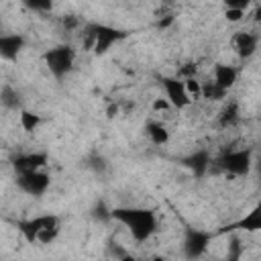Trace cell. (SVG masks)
<instances>
[{"mask_svg":"<svg viewBox=\"0 0 261 261\" xmlns=\"http://www.w3.org/2000/svg\"><path fill=\"white\" fill-rule=\"evenodd\" d=\"M112 216L128 228L130 237L137 243L147 241L157 228V218L147 208H120V210H114Z\"/></svg>","mask_w":261,"mask_h":261,"instance_id":"obj_1","label":"cell"},{"mask_svg":"<svg viewBox=\"0 0 261 261\" xmlns=\"http://www.w3.org/2000/svg\"><path fill=\"white\" fill-rule=\"evenodd\" d=\"M82 35H84V47L96 51L98 55L106 53L118 39H122L120 31H116L114 27H106V24H92Z\"/></svg>","mask_w":261,"mask_h":261,"instance_id":"obj_2","label":"cell"},{"mask_svg":"<svg viewBox=\"0 0 261 261\" xmlns=\"http://www.w3.org/2000/svg\"><path fill=\"white\" fill-rule=\"evenodd\" d=\"M251 163H253V159H251L249 149H230V151H224L216 159V165L230 177L247 175L251 169Z\"/></svg>","mask_w":261,"mask_h":261,"instance_id":"obj_3","label":"cell"},{"mask_svg":"<svg viewBox=\"0 0 261 261\" xmlns=\"http://www.w3.org/2000/svg\"><path fill=\"white\" fill-rule=\"evenodd\" d=\"M75 53L69 45H57L45 53V65L55 77H63L73 67Z\"/></svg>","mask_w":261,"mask_h":261,"instance_id":"obj_4","label":"cell"},{"mask_svg":"<svg viewBox=\"0 0 261 261\" xmlns=\"http://www.w3.org/2000/svg\"><path fill=\"white\" fill-rule=\"evenodd\" d=\"M16 184L29 196H43L49 190V173H45L43 169L24 171V173H18Z\"/></svg>","mask_w":261,"mask_h":261,"instance_id":"obj_5","label":"cell"},{"mask_svg":"<svg viewBox=\"0 0 261 261\" xmlns=\"http://www.w3.org/2000/svg\"><path fill=\"white\" fill-rule=\"evenodd\" d=\"M230 47L232 51L237 53V57L241 59H249L257 53V47H259V37L257 33L253 31H237L230 39Z\"/></svg>","mask_w":261,"mask_h":261,"instance_id":"obj_6","label":"cell"},{"mask_svg":"<svg viewBox=\"0 0 261 261\" xmlns=\"http://www.w3.org/2000/svg\"><path fill=\"white\" fill-rule=\"evenodd\" d=\"M161 84H163V90H165V98L169 100L173 110H184V108H188L192 104V100L186 94L181 77H165Z\"/></svg>","mask_w":261,"mask_h":261,"instance_id":"obj_7","label":"cell"},{"mask_svg":"<svg viewBox=\"0 0 261 261\" xmlns=\"http://www.w3.org/2000/svg\"><path fill=\"white\" fill-rule=\"evenodd\" d=\"M237 80H239V69L234 65H230V63H216L212 67L210 82H214L218 88H222V90L228 92L237 84Z\"/></svg>","mask_w":261,"mask_h":261,"instance_id":"obj_8","label":"cell"},{"mask_svg":"<svg viewBox=\"0 0 261 261\" xmlns=\"http://www.w3.org/2000/svg\"><path fill=\"white\" fill-rule=\"evenodd\" d=\"M12 165H14L16 173L37 171V169H43V167L47 165V155H45V153H27V155H18Z\"/></svg>","mask_w":261,"mask_h":261,"instance_id":"obj_9","label":"cell"},{"mask_svg":"<svg viewBox=\"0 0 261 261\" xmlns=\"http://www.w3.org/2000/svg\"><path fill=\"white\" fill-rule=\"evenodd\" d=\"M24 47V39L20 35H0V57L14 59Z\"/></svg>","mask_w":261,"mask_h":261,"instance_id":"obj_10","label":"cell"},{"mask_svg":"<svg viewBox=\"0 0 261 261\" xmlns=\"http://www.w3.org/2000/svg\"><path fill=\"white\" fill-rule=\"evenodd\" d=\"M145 130H147V137H149V141L153 145L163 147V145L169 143V128L161 120H149L147 126H145Z\"/></svg>","mask_w":261,"mask_h":261,"instance_id":"obj_11","label":"cell"},{"mask_svg":"<svg viewBox=\"0 0 261 261\" xmlns=\"http://www.w3.org/2000/svg\"><path fill=\"white\" fill-rule=\"evenodd\" d=\"M208 245H210L208 234H204V232H200V230H192V232L188 234V239L184 241V247H186L188 255H192V257L204 253V251L208 249Z\"/></svg>","mask_w":261,"mask_h":261,"instance_id":"obj_12","label":"cell"},{"mask_svg":"<svg viewBox=\"0 0 261 261\" xmlns=\"http://www.w3.org/2000/svg\"><path fill=\"white\" fill-rule=\"evenodd\" d=\"M239 228H243L245 232H257L261 230V208L253 206L249 212H245V216L239 220Z\"/></svg>","mask_w":261,"mask_h":261,"instance_id":"obj_13","label":"cell"},{"mask_svg":"<svg viewBox=\"0 0 261 261\" xmlns=\"http://www.w3.org/2000/svg\"><path fill=\"white\" fill-rule=\"evenodd\" d=\"M239 120V104L237 102H226L218 114V122L226 128V126H232L234 122Z\"/></svg>","mask_w":261,"mask_h":261,"instance_id":"obj_14","label":"cell"},{"mask_svg":"<svg viewBox=\"0 0 261 261\" xmlns=\"http://www.w3.org/2000/svg\"><path fill=\"white\" fill-rule=\"evenodd\" d=\"M18 124L24 133H33L39 128L41 124V116L37 112H31V110H20L18 112Z\"/></svg>","mask_w":261,"mask_h":261,"instance_id":"obj_15","label":"cell"},{"mask_svg":"<svg viewBox=\"0 0 261 261\" xmlns=\"http://www.w3.org/2000/svg\"><path fill=\"white\" fill-rule=\"evenodd\" d=\"M181 82H184L186 94H188V98L192 100V104H194L196 100H200V98H202V82H200L196 75H188V77H181Z\"/></svg>","mask_w":261,"mask_h":261,"instance_id":"obj_16","label":"cell"},{"mask_svg":"<svg viewBox=\"0 0 261 261\" xmlns=\"http://www.w3.org/2000/svg\"><path fill=\"white\" fill-rule=\"evenodd\" d=\"M226 90H222V88H218L214 82H202V98H206V100H212V102H216V100H222V98H226Z\"/></svg>","mask_w":261,"mask_h":261,"instance_id":"obj_17","label":"cell"},{"mask_svg":"<svg viewBox=\"0 0 261 261\" xmlns=\"http://www.w3.org/2000/svg\"><path fill=\"white\" fill-rule=\"evenodd\" d=\"M0 104L6 108H16L20 104V96L12 86H4L0 90Z\"/></svg>","mask_w":261,"mask_h":261,"instance_id":"obj_18","label":"cell"},{"mask_svg":"<svg viewBox=\"0 0 261 261\" xmlns=\"http://www.w3.org/2000/svg\"><path fill=\"white\" fill-rule=\"evenodd\" d=\"M247 12L249 10H243V8H224V18L228 20V22H232V24H239V22H243V20H247Z\"/></svg>","mask_w":261,"mask_h":261,"instance_id":"obj_19","label":"cell"},{"mask_svg":"<svg viewBox=\"0 0 261 261\" xmlns=\"http://www.w3.org/2000/svg\"><path fill=\"white\" fill-rule=\"evenodd\" d=\"M151 108H153V112L155 114H167V112H171L173 110V106L169 104V100L165 98V96H157V98H153V104H151Z\"/></svg>","mask_w":261,"mask_h":261,"instance_id":"obj_20","label":"cell"},{"mask_svg":"<svg viewBox=\"0 0 261 261\" xmlns=\"http://www.w3.org/2000/svg\"><path fill=\"white\" fill-rule=\"evenodd\" d=\"M22 2L33 10H49L51 8V0H22Z\"/></svg>","mask_w":261,"mask_h":261,"instance_id":"obj_21","label":"cell"},{"mask_svg":"<svg viewBox=\"0 0 261 261\" xmlns=\"http://www.w3.org/2000/svg\"><path fill=\"white\" fill-rule=\"evenodd\" d=\"M224 8H243V10H249V6L253 4V0H222Z\"/></svg>","mask_w":261,"mask_h":261,"instance_id":"obj_22","label":"cell"}]
</instances>
